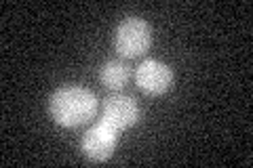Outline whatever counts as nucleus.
Instances as JSON below:
<instances>
[{"label": "nucleus", "mask_w": 253, "mask_h": 168, "mask_svg": "<svg viewBox=\"0 0 253 168\" xmlns=\"http://www.w3.org/2000/svg\"><path fill=\"white\" fill-rule=\"evenodd\" d=\"M139 116H141V111H139V105L135 103V99L121 95V93L108 97L104 101V109H101V120L112 124L118 133L135 126Z\"/></svg>", "instance_id": "5"}, {"label": "nucleus", "mask_w": 253, "mask_h": 168, "mask_svg": "<svg viewBox=\"0 0 253 168\" xmlns=\"http://www.w3.org/2000/svg\"><path fill=\"white\" fill-rule=\"evenodd\" d=\"M129 76H131L129 74V67H126V63L121 61V59H110L99 69L101 84H104L106 89H110V91H121L123 86L126 84Z\"/></svg>", "instance_id": "6"}, {"label": "nucleus", "mask_w": 253, "mask_h": 168, "mask_svg": "<svg viewBox=\"0 0 253 168\" xmlns=\"http://www.w3.org/2000/svg\"><path fill=\"white\" fill-rule=\"evenodd\" d=\"M152 30L139 17H125L114 30V49L125 59L139 57L150 49Z\"/></svg>", "instance_id": "2"}, {"label": "nucleus", "mask_w": 253, "mask_h": 168, "mask_svg": "<svg viewBox=\"0 0 253 168\" xmlns=\"http://www.w3.org/2000/svg\"><path fill=\"white\" fill-rule=\"evenodd\" d=\"M118 143V131L106 120H99L89 131L83 134L81 149L91 162H106L114 154V147Z\"/></svg>", "instance_id": "3"}, {"label": "nucleus", "mask_w": 253, "mask_h": 168, "mask_svg": "<svg viewBox=\"0 0 253 168\" xmlns=\"http://www.w3.org/2000/svg\"><path fill=\"white\" fill-rule=\"evenodd\" d=\"M173 82V71L167 63L158 59H146L141 61L135 69V84L139 91L148 95H163L169 91Z\"/></svg>", "instance_id": "4"}, {"label": "nucleus", "mask_w": 253, "mask_h": 168, "mask_svg": "<svg viewBox=\"0 0 253 168\" xmlns=\"http://www.w3.org/2000/svg\"><path fill=\"white\" fill-rule=\"evenodd\" d=\"M95 111H97V99L83 86H61L49 99V114L63 129H74L89 122Z\"/></svg>", "instance_id": "1"}]
</instances>
